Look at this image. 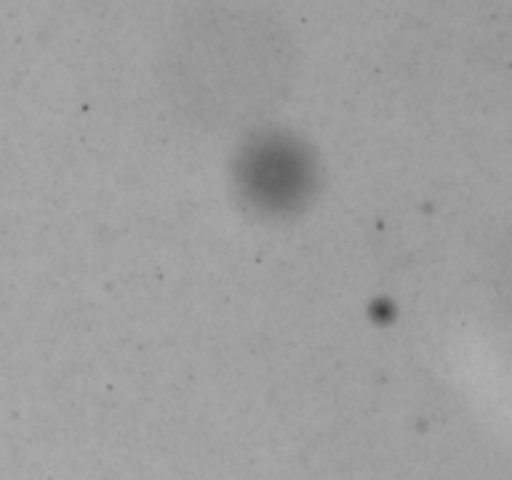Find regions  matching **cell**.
<instances>
[{"mask_svg": "<svg viewBox=\"0 0 512 480\" xmlns=\"http://www.w3.org/2000/svg\"><path fill=\"white\" fill-rule=\"evenodd\" d=\"M235 185L255 213H298L315 190V158L293 135H258L235 160Z\"/></svg>", "mask_w": 512, "mask_h": 480, "instance_id": "6da1fadb", "label": "cell"}]
</instances>
